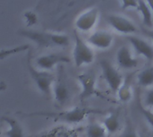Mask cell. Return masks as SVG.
<instances>
[{"instance_id":"cell-5","label":"cell","mask_w":153,"mask_h":137,"mask_svg":"<svg viewBox=\"0 0 153 137\" xmlns=\"http://www.w3.org/2000/svg\"><path fill=\"white\" fill-rule=\"evenodd\" d=\"M100 66L103 74V77L110 89L114 92H117L120 86L123 84V78L116 68L107 60H102Z\"/></svg>"},{"instance_id":"cell-10","label":"cell","mask_w":153,"mask_h":137,"mask_svg":"<svg viewBox=\"0 0 153 137\" xmlns=\"http://www.w3.org/2000/svg\"><path fill=\"white\" fill-rule=\"evenodd\" d=\"M87 41L92 48L105 50L112 47L114 36L107 31H97L89 35Z\"/></svg>"},{"instance_id":"cell-7","label":"cell","mask_w":153,"mask_h":137,"mask_svg":"<svg viewBox=\"0 0 153 137\" xmlns=\"http://www.w3.org/2000/svg\"><path fill=\"white\" fill-rule=\"evenodd\" d=\"M69 62H70L69 57L64 55L58 54V53H51L37 57L35 60V64L39 69L51 71L57 65L65 63H69Z\"/></svg>"},{"instance_id":"cell-13","label":"cell","mask_w":153,"mask_h":137,"mask_svg":"<svg viewBox=\"0 0 153 137\" xmlns=\"http://www.w3.org/2000/svg\"><path fill=\"white\" fill-rule=\"evenodd\" d=\"M52 94L55 101L59 105H63L68 100L69 92L67 84L64 83L61 77L55 79L54 84L52 85Z\"/></svg>"},{"instance_id":"cell-12","label":"cell","mask_w":153,"mask_h":137,"mask_svg":"<svg viewBox=\"0 0 153 137\" xmlns=\"http://www.w3.org/2000/svg\"><path fill=\"white\" fill-rule=\"evenodd\" d=\"M116 62L118 65L125 70H130L136 67L138 60L134 57L131 48L127 46H122L116 53Z\"/></svg>"},{"instance_id":"cell-1","label":"cell","mask_w":153,"mask_h":137,"mask_svg":"<svg viewBox=\"0 0 153 137\" xmlns=\"http://www.w3.org/2000/svg\"><path fill=\"white\" fill-rule=\"evenodd\" d=\"M27 69L39 91L44 95L50 96L52 93V85L55 78L50 71L42 70L33 65L31 53H29L27 56Z\"/></svg>"},{"instance_id":"cell-23","label":"cell","mask_w":153,"mask_h":137,"mask_svg":"<svg viewBox=\"0 0 153 137\" xmlns=\"http://www.w3.org/2000/svg\"><path fill=\"white\" fill-rule=\"evenodd\" d=\"M121 7L124 10L130 8H137L139 5V0H120Z\"/></svg>"},{"instance_id":"cell-22","label":"cell","mask_w":153,"mask_h":137,"mask_svg":"<svg viewBox=\"0 0 153 137\" xmlns=\"http://www.w3.org/2000/svg\"><path fill=\"white\" fill-rule=\"evenodd\" d=\"M144 105L147 108H153V87H150L147 90L144 94Z\"/></svg>"},{"instance_id":"cell-16","label":"cell","mask_w":153,"mask_h":137,"mask_svg":"<svg viewBox=\"0 0 153 137\" xmlns=\"http://www.w3.org/2000/svg\"><path fill=\"white\" fill-rule=\"evenodd\" d=\"M137 83L145 88L153 87V65L144 68L138 74Z\"/></svg>"},{"instance_id":"cell-26","label":"cell","mask_w":153,"mask_h":137,"mask_svg":"<svg viewBox=\"0 0 153 137\" xmlns=\"http://www.w3.org/2000/svg\"><path fill=\"white\" fill-rule=\"evenodd\" d=\"M144 33H146V35L153 40V29H146L144 30Z\"/></svg>"},{"instance_id":"cell-3","label":"cell","mask_w":153,"mask_h":137,"mask_svg":"<svg viewBox=\"0 0 153 137\" xmlns=\"http://www.w3.org/2000/svg\"><path fill=\"white\" fill-rule=\"evenodd\" d=\"M98 113L99 111L94 110V109H89V108H80V107H75L73 108L59 112V113H55V114H44V113H39L38 115H45L47 116H51L55 118L56 120H59L64 123L68 124H79L81 123L89 114L91 113Z\"/></svg>"},{"instance_id":"cell-29","label":"cell","mask_w":153,"mask_h":137,"mask_svg":"<svg viewBox=\"0 0 153 137\" xmlns=\"http://www.w3.org/2000/svg\"><path fill=\"white\" fill-rule=\"evenodd\" d=\"M0 136H1V129H0Z\"/></svg>"},{"instance_id":"cell-25","label":"cell","mask_w":153,"mask_h":137,"mask_svg":"<svg viewBox=\"0 0 153 137\" xmlns=\"http://www.w3.org/2000/svg\"><path fill=\"white\" fill-rule=\"evenodd\" d=\"M123 137H140V136H139L138 133H137L135 130L130 128V129H128V130L123 133Z\"/></svg>"},{"instance_id":"cell-9","label":"cell","mask_w":153,"mask_h":137,"mask_svg":"<svg viewBox=\"0 0 153 137\" xmlns=\"http://www.w3.org/2000/svg\"><path fill=\"white\" fill-rule=\"evenodd\" d=\"M78 80L81 88L80 99L82 100L94 96H99V92L97 88V82L93 75L89 74H81L78 76Z\"/></svg>"},{"instance_id":"cell-21","label":"cell","mask_w":153,"mask_h":137,"mask_svg":"<svg viewBox=\"0 0 153 137\" xmlns=\"http://www.w3.org/2000/svg\"><path fill=\"white\" fill-rule=\"evenodd\" d=\"M140 111H141V114H142L143 117L147 121L148 125L153 129V108H147V107L146 108L141 107Z\"/></svg>"},{"instance_id":"cell-18","label":"cell","mask_w":153,"mask_h":137,"mask_svg":"<svg viewBox=\"0 0 153 137\" xmlns=\"http://www.w3.org/2000/svg\"><path fill=\"white\" fill-rule=\"evenodd\" d=\"M87 135L88 137H108L109 133L103 124L92 123L87 129Z\"/></svg>"},{"instance_id":"cell-6","label":"cell","mask_w":153,"mask_h":137,"mask_svg":"<svg viewBox=\"0 0 153 137\" xmlns=\"http://www.w3.org/2000/svg\"><path fill=\"white\" fill-rule=\"evenodd\" d=\"M106 19L111 27L119 33L125 35H132L138 31L134 23L126 16L113 14L107 15Z\"/></svg>"},{"instance_id":"cell-28","label":"cell","mask_w":153,"mask_h":137,"mask_svg":"<svg viewBox=\"0 0 153 137\" xmlns=\"http://www.w3.org/2000/svg\"><path fill=\"white\" fill-rule=\"evenodd\" d=\"M146 2L149 6L150 10H151V13H152V16H153V0H146Z\"/></svg>"},{"instance_id":"cell-15","label":"cell","mask_w":153,"mask_h":137,"mask_svg":"<svg viewBox=\"0 0 153 137\" xmlns=\"http://www.w3.org/2000/svg\"><path fill=\"white\" fill-rule=\"evenodd\" d=\"M137 9L140 13L143 24L148 28H151L153 24V16L150 7L146 2V0H139V5Z\"/></svg>"},{"instance_id":"cell-14","label":"cell","mask_w":153,"mask_h":137,"mask_svg":"<svg viewBox=\"0 0 153 137\" xmlns=\"http://www.w3.org/2000/svg\"><path fill=\"white\" fill-rule=\"evenodd\" d=\"M2 120L8 125V129L6 132L7 137H24V130L21 124L11 116H5Z\"/></svg>"},{"instance_id":"cell-4","label":"cell","mask_w":153,"mask_h":137,"mask_svg":"<svg viewBox=\"0 0 153 137\" xmlns=\"http://www.w3.org/2000/svg\"><path fill=\"white\" fill-rule=\"evenodd\" d=\"M100 13L97 7H91L82 12L75 21V26L79 32H90L99 21Z\"/></svg>"},{"instance_id":"cell-8","label":"cell","mask_w":153,"mask_h":137,"mask_svg":"<svg viewBox=\"0 0 153 137\" xmlns=\"http://www.w3.org/2000/svg\"><path fill=\"white\" fill-rule=\"evenodd\" d=\"M18 34L33 41L39 48H47L54 47L52 32H44L33 30H20L18 31Z\"/></svg>"},{"instance_id":"cell-20","label":"cell","mask_w":153,"mask_h":137,"mask_svg":"<svg viewBox=\"0 0 153 137\" xmlns=\"http://www.w3.org/2000/svg\"><path fill=\"white\" fill-rule=\"evenodd\" d=\"M30 46L27 44H24V45H20L17 47H15L13 48H8V49H1L0 50V60H3L12 55H16L17 53H21L24 51H27L29 50Z\"/></svg>"},{"instance_id":"cell-27","label":"cell","mask_w":153,"mask_h":137,"mask_svg":"<svg viewBox=\"0 0 153 137\" xmlns=\"http://www.w3.org/2000/svg\"><path fill=\"white\" fill-rule=\"evenodd\" d=\"M7 89V84L4 82H0V92L6 91Z\"/></svg>"},{"instance_id":"cell-11","label":"cell","mask_w":153,"mask_h":137,"mask_svg":"<svg viewBox=\"0 0 153 137\" xmlns=\"http://www.w3.org/2000/svg\"><path fill=\"white\" fill-rule=\"evenodd\" d=\"M128 40L134 51L139 56H141L148 60L153 59V46L149 41L134 35H129Z\"/></svg>"},{"instance_id":"cell-17","label":"cell","mask_w":153,"mask_h":137,"mask_svg":"<svg viewBox=\"0 0 153 137\" xmlns=\"http://www.w3.org/2000/svg\"><path fill=\"white\" fill-rule=\"evenodd\" d=\"M103 125L105 127L107 133L109 134H114L119 129H120V118L118 114L116 113H110L108 114L103 121Z\"/></svg>"},{"instance_id":"cell-19","label":"cell","mask_w":153,"mask_h":137,"mask_svg":"<svg viewBox=\"0 0 153 137\" xmlns=\"http://www.w3.org/2000/svg\"><path fill=\"white\" fill-rule=\"evenodd\" d=\"M116 94L120 101L124 102V103L129 102L132 99V95H133L131 86L129 84L123 82V84L118 89Z\"/></svg>"},{"instance_id":"cell-24","label":"cell","mask_w":153,"mask_h":137,"mask_svg":"<svg viewBox=\"0 0 153 137\" xmlns=\"http://www.w3.org/2000/svg\"><path fill=\"white\" fill-rule=\"evenodd\" d=\"M26 20H27L28 23H30V25H31V24H34L36 23L37 17L33 13H27L26 14Z\"/></svg>"},{"instance_id":"cell-2","label":"cell","mask_w":153,"mask_h":137,"mask_svg":"<svg viewBox=\"0 0 153 137\" xmlns=\"http://www.w3.org/2000/svg\"><path fill=\"white\" fill-rule=\"evenodd\" d=\"M74 37L75 40L72 55L75 65L76 67H81L83 65L92 64L95 59V54L92 47L76 32L74 33Z\"/></svg>"}]
</instances>
